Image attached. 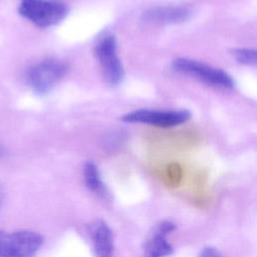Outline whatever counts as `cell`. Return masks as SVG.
Wrapping results in <instances>:
<instances>
[{
	"mask_svg": "<svg viewBox=\"0 0 257 257\" xmlns=\"http://www.w3.org/2000/svg\"><path fill=\"white\" fill-rule=\"evenodd\" d=\"M18 11L34 25L46 28L61 22L69 9L61 0H20Z\"/></svg>",
	"mask_w": 257,
	"mask_h": 257,
	"instance_id": "6da1fadb",
	"label": "cell"
},
{
	"mask_svg": "<svg viewBox=\"0 0 257 257\" xmlns=\"http://www.w3.org/2000/svg\"><path fill=\"white\" fill-rule=\"evenodd\" d=\"M172 67L176 71L189 75L208 85L225 89H231L235 86V80L229 73L195 59L187 57L176 58L172 62Z\"/></svg>",
	"mask_w": 257,
	"mask_h": 257,
	"instance_id": "7a4b0ae2",
	"label": "cell"
},
{
	"mask_svg": "<svg viewBox=\"0 0 257 257\" xmlns=\"http://www.w3.org/2000/svg\"><path fill=\"white\" fill-rule=\"evenodd\" d=\"M68 66L57 59H44L29 67L26 78L31 89L37 94L49 92L67 73Z\"/></svg>",
	"mask_w": 257,
	"mask_h": 257,
	"instance_id": "3957f363",
	"label": "cell"
},
{
	"mask_svg": "<svg viewBox=\"0 0 257 257\" xmlns=\"http://www.w3.org/2000/svg\"><path fill=\"white\" fill-rule=\"evenodd\" d=\"M43 242L37 232L0 231V257H35Z\"/></svg>",
	"mask_w": 257,
	"mask_h": 257,
	"instance_id": "277c9868",
	"label": "cell"
},
{
	"mask_svg": "<svg viewBox=\"0 0 257 257\" xmlns=\"http://www.w3.org/2000/svg\"><path fill=\"white\" fill-rule=\"evenodd\" d=\"M94 54L102 76L109 85H117L124 78V69L117 54L116 40L111 34L104 35L95 44Z\"/></svg>",
	"mask_w": 257,
	"mask_h": 257,
	"instance_id": "5b68a950",
	"label": "cell"
},
{
	"mask_svg": "<svg viewBox=\"0 0 257 257\" xmlns=\"http://www.w3.org/2000/svg\"><path fill=\"white\" fill-rule=\"evenodd\" d=\"M191 117L190 111L180 110H157V109H137L121 116L125 122H138L150 124L158 127H171L188 121Z\"/></svg>",
	"mask_w": 257,
	"mask_h": 257,
	"instance_id": "8992f818",
	"label": "cell"
},
{
	"mask_svg": "<svg viewBox=\"0 0 257 257\" xmlns=\"http://www.w3.org/2000/svg\"><path fill=\"white\" fill-rule=\"evenodd\" d=\"M175 228V224L171 221L160 223L146 242L145 257H166L171 255L173 247L167 240V236Z\"/></svg>",
	"mask_w": 257,
	"mask_h": 257,
	"instance_id": "52a82bcc",
	"label": "cell"
},
{
	"mask_svg": "<svg viewBox=\"0 0 257 257\" xmlns=\"http://www.w3.org/2000/svg\"><path fill=\"white\" fill-rule=\"evenodd\" d=\"M191 10L184 6H158L144 13V20L155 24H171L186 21Z\"/></svg>",
	"mask_w": 257,
	"mask_h": 257,
	"instance_id": "ba28073f",
	"label": "cell"
},
{
	"mask_svg": "<svg viewBox=\"0 0 257 257\" xmlns=\"http://www.w3.org/2000/svg\"><path fill=\"white\" fill-rule=\"evenodd\" d=\"M90 240L95 257H112L113 235L103 221H96L90 228Z\"/></svg>",
	"mask_w": 257,
	"mask_h": 257,
	"instance_id": "9c48e42d",
	"label": "cell"
},
{
	"mask_svg": "<svg viewBox=\"0 0 257 257\" xmlns=\"http://www.w3.org/2000/svg\"><path fill=\"white\" fill-rule=\"evenodd\" d=\"M83 179L86 187L99 196H105V186L101 180L100 173L96 165L92 162H86L83 167Z\"/></svg>",
	"mask_w": 257,
	"mask_h": 257,
	"instance_id": "30bf717a",
	"label": "cell"
},
{
	"mask_svg": "<svg viewBox=\"0 0 257 257\" xmlns=\"http://www.w3.org/2000/svg\"><path fill=\"white\" fill-rule=\"evenodd\" d=\"M235 60L243 65L255 66L257 63V54L255 49L251 48H237L232 51Z\"/></svg>",
	"mask_w": 257,
	"mask_h": 257,
	"instance_id": "8fae6325",
	"label": "cell"
},
{
	"mask_svg": "<svg viewBox=\"0 0 257 257\" xmlns=\"http://www.w3.org/2000/svg\"><path fill=\"white\" fill-rule=\"evenodd\" d=\"M199 257H222V255L217 249L212 247H207L201 252Z\"/></svg>",
	"mask_w": 257,
	"mask_h": 257,
	"instance_id": "7c38bea8",
	"label": "cell"
},
{
	"mask_svg": "<svg viewBox=\"0 0 257 257\" xmlns=\"http://www.w3.org/2000/svg\"><path fill=\"white\" fill-rule=\"evenodd\" d=\"M1 203H2V196H1V192H0V206H1Z\"/></svg>",
	"mask_w": 257,
	"mask_h": 257,
	"instance_id": "4fadbf2b",
	"label": "cell"
}]
</instances>
